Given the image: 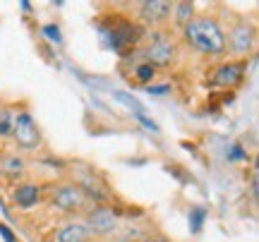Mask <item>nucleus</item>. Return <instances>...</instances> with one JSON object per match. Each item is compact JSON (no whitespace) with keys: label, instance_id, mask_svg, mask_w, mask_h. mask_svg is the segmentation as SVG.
<instances>
[{"label":"nucleus","instance_id":"1","mask_svg":"<svg viewBox=\"0 0 259 242\" xmlns=\"http://www.w3.org/2000/svg\"><path fill=\"white\" fill-rule=\"evenodd\" d=\"M187 43L204 56H223L226 53V36L221 27L211 17H194L185 27Z\"/></svg>","mask_w":259,"mask_h":242},{"label":"nucleus","instance_id":"2","mask_svg":"<svg viewBox=\"0 0 259 242\" xmlns=\"http://www.w3.org/2000/svg\"><path fill=\"white\" fill-rule=\"evenodd\" d=\"M115 19H118V22H113V17H111V24H101V34H106V36L111 38L108 43H111V48L115 53L125 56V53L132 51L135 41H137L139 34H142V29L135 27V24H130L127 19H122V17H115Z\"/></svg>","mask_w":259,"mask_h":242},{"label":"nucleus","instance_id":"3","mask_svg":"<svg viewBox=\"0 0 259 242\" xmlns=\"http://www.w3.org/2000/svg\"><path fill=\"white\" fill-rule=\"evenodd\" d=\"M12 134H15V141H17L19 149L34 151L41 147V134H38V127L34 118L29 113H19L17 118L12 120Z\"/></svg>","mask_w":259,"mask_h":242},{"label":"nucleus","instance_id":"4","mask_svg":"<svg viewBox=\"0 0 259 242\" xmlns=\"http://www.w3.org/2000/svg\"><path fill=\"white\" fill-rule=\"evenodd\" d=\"M173 56H176V41L166 34H156L154 41L149 43L147 48V58H149V65L154 67H168L173 63Z\"/></svg>","mask_w":259,"mask_h":242},{"label":"nucleus","instance_id":"5","mask_svg":"<svg viewBox=\"0 0 259 242\" xmlns=\"http://www.w3.org/2000/svg\"><path fill=\"white\" fill-rule=\"evenodd\" d=\"M87 197L84 192L79 189V185H63L58 187L56 192H53V204L60 209V211H82L84 206H87Z\"/></svg>","mask_w":259,"mask_h":242},{"label":"nucleus","instance_id":"6","mask_svg":"<svg viewBox=\"0 0 259 242\" xmlns=\"http://www.w3.org/2000/svg\"><path fill=\"white\" fill-rule=\"evenodd\" d=\"M87 218H89V228L99 235H108L118 228V216H115V211L108 209V206H96V209H92Z\"/></svg>","mask_w":259,"mask_h":242},{"label":"nucleus","instance_id":"7","mask_svg":"<svg viewBox=\"0 0 259 242\" xmlns=\"http://www.w3.org/2000/svg\"><path fill=\"white\" fill-rule=\"evenodd\" d=\"M242 75H245V65L242 63H226V65L216 70L213 84L216 86H235V84H240Z\"/></svg>","mask_w":259,"mask_h":242},{"label":"nucleus","instance_id":"8","mask_svg":"<svg viewBox=\"0 0 259 242\" xmlns=\"http://www.w3.org/2000/svg\"><path fill=\"white\" fill-rule=\"evenodd\" d=\"M173 12V5L170 3H161V0H154V3H144L142 5V15L147 19L149 24H161L166 22Z\"/></svg>","mask_w":259,"mask_h":242},{"label":"nucleus","instance_id":"9","mask_svg":"<svg viewBox=\"0 0 259 242\" xmlns=\"http://www.w3.org/2000/svg\"><path fill=\"white\" fill-rule=\"evenodd\" d=\"M12 199H15V204L22 206V209H31V206H36L38 202H41V189H38L36 185H31V182H24V185L15 187Z\"/></svg>","mask_w":259,"mask_h":242},{"label":"nucleus","instance_id":"10","mask_svg":"<svg viewBox=\"0 0 259 242\" xmlns=\"http://www.w3.org/2000/svg\"><path fill=\"white\" fill-rule=\"evenodd\" d=\"M0 173H3V175H8V177L24 175V161L19 159V156L8 154V156H3V159H0Z\"/></svg>","mask_w":259,"mask_h":242},{"label":"nucleus","instance_id":"11","mask_svg":"<svg viewBox=\"0 0 259 242\" xmlns=\"http://www.w3.org/2000/svg\"><path fill=\"white\" fill-rule=\"evenodd\" d=\"M58 242H89V233L82 225H67L56 235Z\"/></svg>","mask_w":259,"mask_h":242},{"label":"nucleus","instance_id":"12","mask_svg":"<svg viewBox=\"0 0 259 242\" xmlns=\"http://www.w3.org/2000/svg\"><path fill=\"white\" fill-rule=\"evenodd\" d=\"M231 43L235 51H250L252 46V29L250 27H235L231 31Z\"/></svg>","mask_w":259,"mask_h":242},{"label":"nucleus","instance_id":"13","mask_svg":"<svg viewBox=\"0 0 259 242\" xmlns=\"http://www.w3.org/2000/svg\"><path fill=\"white\" fill-rule=\"evenodd\" d=\"M204 221H206V211H204L202 206H192V209H190V230H192V233H199Z\"/></svg>","mask_w":259,"mask_h":242},{"label":"nucleus","instance_id":"14","mask_svg":"<svg viewBox=\"0 0 259 242\" xmlns=\"http://www.w3.org/2000/svg\"><path fill=\"white\" fill-rule=\"evenodd\" d=\"M135 75H137V82L139 84H149L154 77H156V67L149 65V63H142V65H137Z\"/></svg>","mask_w":259,"mask_h":242},{"label":"nucleus","instance_id":"15","mask_svg":"<svg viewBox=\"0 0 259 242\" xmlns=\"http://www.w3.org/2000/svg\"><path fill=\"white\" fill-rule=\"evenodd\" d=\"M192 15H194L192 3H180V5H178V22H180L183 27H187V24L192 22Z\"/></svg>","mask_w":259,"mask_h":242},{"label":"nucleus","instance_id":"16","mask_svg":"<svg viewBox=\"0 0 259 242\" xmlns=\"http://www.w3.org/2000/svg\"><path fill=\"white\" fill-rule=\"evenodd\" d=\"M113 96H115V99H118V101H122V103H125V106H127V108H132V111H135V113H142V103H139L137 99H132V96H130V93L115 91V93H113Z\"/></svg>","mask_w":259,"mask_h":242},{"label":"nucleus","instance_id":"17","mask_svg":"<svg viewBox=\"0 0 259 242\" xmlns=\"http://www.w3.org/2000/svg\"><path fill=\"white\" fill-rule=\"evenodd\" d=\"M44 34H46L51 41H56V43H60V41H63V36H60V29H58L56 24H46V27H44Z\"/></svg>","mask_w":259,"mask_h":242},{"label":"nucleus","instance_id":"18","mask_svg":"<svg viewBox=\"0 0 259 242\" xmlns=\"http://www.w3.org/2000/svg\"><path fill=\"white\" fill-rule=\"evenodd\" d=\"M135 115H137V120L142 122V125H144V127H147V130H151V132H158V125L154 120H149L147 115H144V113H135Z\"/></svg>","mask_w":259,"mask_h":242},{"label":"nucleus","instance_id":"19","mask_svg":"<svg viewBox=\"0 0 259 242\" xmlns=\"http://www.w3.org/2000/svg\"><path fill=\"white\" fill-rule=\"evenodd\" d=\"M0 235L5 237V242H17V237H15V233H12V230H10V228H8V225H5V223H0Z\"/></svg>","mask_w":259,"mask_h":242},{"label":"nucleus","instance_id":"20","mask_svg":"<svg viewBox=\"0 0 259 242\" xmlns=\"http://www.w3.org/2000/svg\"><path fill=\"white\" fill-rule=\"evenodd\" d=\"M149 93H168L170 91V84H156V86H147Z\"/></svg>","mask_w":259,"mask_h":242},{"label":"nucleus","instance_id":"21","mask_svg":"<svg viewBox=\"0 0 259 242\" xmlns=\"http://www.w3.org/2000/svg\"><path fill=\"white\" fill-rule=\"evenodd\" d=\"M228 159H233V161L235 159H247V154L240 149V144H235V147L231 149V154H228Z\"/></svg>","mask_w":259,"mask_h":242},{"label":"nucleus","instance_id":"22","mask_svg":"<svg viewBox=\"0 0 259 242\" xmlns=\"http://www.w3.org/2000/svg\"><path fill=\"white\" fill-rule=\"evenodd\" d=\"M144 242H168V240H166V237H147Z\"/></svg>","mask_w":259,"mask_h":242},{"label":"nucleus","instance_id":"23","mask_svg":"<svg viewBox=\"0 0 259 242\" xmlns=\"http://www.w3.org/2000/svg\"><path fill=\"white\" fill-rule=\"evenodd\" d=\"M22 8H24V12H31V5H29L27 0H22Z\"/></svg>","mask_w":259,"mask_h":242}]
</instances>
